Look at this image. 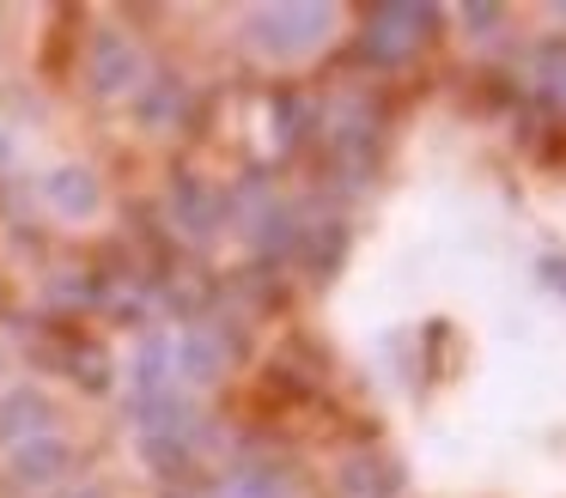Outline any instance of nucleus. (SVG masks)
<instances>
[{
  "label": "nucleus",
  "mask_w": 566,
  "mask_h": 498,
  "mask_svg": "<svg viewBox=\"0 0 566 498\" xmlns=\"http://www.w3.org/2000/svg\"><path fill=\"white\" fill-rule=\"evenodd\" d=\"M427 24H432V7H402V0H390V7H378L366 24V55L371 61H408L420 49V36H427Z\"/></svg>",
  "instance_id": "6"
},
{
  "label": "nucleus",
  "mask_w": 566,
  "mask_h": 498,
  "mask_svg": "<svg viewBox=\"0 0 566 498\" xmlns=\"http://www.w3.org/2000/svg\"><path fill=\"white\" fill-rule=\"evenodd\" d=\"M67 474H74V444L62 432H43L31 444L7 449V480L25 486V492H55V486H67Z\"/></svg>",
  "instance_id": "4"
},
{
  "label": "nucleus",
  "mask_w": 566,
  "mask_h": 498,
  "mask_svg": "<svg viewBox=\"0 0 566 498\" xmlns=\"http://www.w3.org/2000/svg\"><path fill=\"white\" fill-rule=\"evenodd\" d=\"M171 352H177V383H189V389L220 383L226 364H232V340H226L220 328H208V322L184 328V335L171 340Z\"/></svg>",
  "instance_id": "7"
},
{
  "label": "nucleus",
  "mask_w": 566,
  "mask_h": 498,
  "mask_svg": "<svg viewBox=\"0 0 566 498\" xmlns=\"http://www.w3.org/2000/svg\"><path fill=\"white\" fill-rule=\"evenodd\" d=\"M177 498H220V492H177Z\"/></svg>",
  "instance_id": "17"
},
{
  "label": "nucleus",
  "mask_w": 566,
  "mask_h": 498,
  "mask_svg": "<svg viewBox=\"0 0 566 498\" xmlns=\"http://www.w3.org/2000/svg\"><path fill=\"white\" fill-rule=\"evenodd\" d=\"M62 498H111V492L98 480H80V486H62Z\"/></svg>",
  "instance_id": "16"
},
{
  "label": "nucleus",
  "mask_w": 566,
  "mask_h": 498,
  "mask_svg": "<svg viewBox=\"0 0 566 498\" xmlns=\"http://www.w3.org/2000/svg\"><path fill=\"white\" fill-rule=\"evenodd\" d=\"M542 279H548V292L566 298V255H548V262H542Z\"/></svg>",
  "instance_id": "14"
},
{
  "label": "nucleus",
  "mask_w": 566,
  "mask_h": 498,
  "mask_svg": "<svg viewBox=\"0 0 566 498\" xmlns=\"http://www.w3.org/2000/svg\"><path fill=\"white\" fill-rule=\"evenodd\" d=\"M335 24H342L335 7H317V0H274V7H256L244 19V36L262 61H305L335 36Z\"/></svg>",
  "instance_id": "1"
},
{
  "label": "nucleus",
  "mask_w": 566,
  "mask_h": 498,
  "mask_svg": "<svg viewBox=\"0 0 566 498\" xmlns=\"http://www.w3.org/2000/svg\"><path fill=\"white\" fill-rule=\"evenodd\" d=\"M55 432V395L43 383H0V449Z\"/></svg>",
  "instance_id": "5"
},
{
  "label": "nucleus",
  "mask_w": 566,
  "mask_h": 498,
  "mask_svg": "<svg viewBox=\"0 0 566 498\" xmlns=\"http://www.w3.org/2000/svg\"><path fill=\"white\" fill-rule=\"evenodd\" d=\"M153 80V67H147V49L135 43L128 31H116V24H104V31H92V43H86V85L98 97H140V85Z\"/></svg>",
  "instance_id": "2"
},
{
  "label": "nucleus",
  "mask_w": 566,
  "mask_h": 498,
  "mask_svg": "<svg viewBox=\"0 0 566 498\" xmlns=\"http://www.w3.org/2000/svg\"><path fill=\"white\" fill-rule=\"evenodd\" d=\"M38 194L62 225H92V219H104V177L92 165H80V158L43 170Z\"/></svg>",
  "instance_id": "3"
},
{
  "label": "nucleus",
  "mask_w": 566,
  "mask_h": 498,
  "mask_svg": "<svg viewBox=\"0 0 566 498\" xmlns=\"http://www.w3.org/2000/svg\"><path fill=\"white\" fill-rule=\"evenodd\" d=\"M457 19H463V31H475V36H493V24H505V12H500V7H463Z\"/></svg>",
  "instance_id": "13"
},
{
  "label": "nucleus",
  "mask_w": 566,
  "mask_h": 498,
  "mask_svg": "<svg viewBox=\"0 0 566 498\" xmlns=\"http://www.w3.org/2000/svg\"><path fill=\"white\" fill-rule=\"evenodd\" d=\"M13 158H19V140H13V128L0 121V170H13Z\"/></svg>",
  "instance_id": "15"
},
{
  "label": "nucleus",
  "mask_w": 566,
  "mask_h": 498,
  "mask_svg": "<svg viewBox=\"0 0 566 498\" xmlns=\"http://www.w3.org/2000/svg\"><path fill=\"white\" fill-rule=\"evenodd\" d=\"M536 85H542L548 104L566 109V36H554V43L536 49Z\"/></svg>",
  "instance_id": "12"
},
{
  "label": "nucleus",
  "mask_w": 566,
  "mask_h": 498,
  "mask_svg": "<svg viewBox=\"0 0 566 498\" xmlns=\"http://www.w3.org/2000/svg\"><path fill=\"white\" fill-rule=\"evenodd\" d=\"M189 116V85L184 80H147L140 85V128L147 134H165Z\"/></svg>",
  "instance_id": "11"
},
{
  "label": "nucleus",
  "mask_w": 566,
  "mask_h": 498,
  "mask_svg": "<svg viewBox=\"0 0 566 498\" xmlns=\"http://www.w3.org/2000/svg\"><path fill=\"white\" fill-rule=\"evenodd\" d=\"M171 340L177 335H165V328H153V335L135 340V352H128V395H135V401H153V395H171V389H177Z\"/></svg>",
  "instance_id": "8"
},
{
  "label": "nucleus",
  "mask_w": 566,
  "mask_h": 498,
  "mask_svg": "<svg viewBox=\"0 0 566 498\" xmlns=\"http://www.w3.org/2000/svg\"><path fill=\"white\" fill-rule=\"evenodd\" d=\"M171 219H177V231H184V237L208 243L213 231H220V219H226L220 189H213V182H201V177H177L171 182Z\"/></svg>",
  "instance_id": "9"
},
{
  "label": "nucleus",
  "mask_w": 566,
  "mask_h": 498,
  "mask_svg": "<svg viewBox=\"0 0 566 498\" xmlns=\"http://www.w3.org/2000/svg\"><path fill=\"white\" fill-rule=\"evenodd\" d=\"M342 492L347 498H396L402 492V468L390 456H347L342 462Z\"/></svg>",
  "instance_id": "10"
}]
</instances>
